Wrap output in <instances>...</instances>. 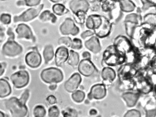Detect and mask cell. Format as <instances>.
<instances>
[{
  "label": "cell",
  "mask_w": 156,
  "mask_h": 117,
  "mask_svg": "<svg viewBox=\"0 0 156 117\" xmlns=\"http://www.w3.org/2000/svg\"><path fill=\"white\" fill-rule=\"evenodd\" d=\"M5 105L12 116L23 117L27 115L28 109L26 104L23 103L20 99L15 97L10 98L5 102Z\"/></svg>",
  "instance_id": "1"
},
{
  "label": "cell",
  "mask_w": 156,
  "mask_h": 117,
  "mask_svg": "<svg viewBox=\"0 0 156 117\" xmlns=\"http://www.w3.org/2000/svg\"><path fill=\"white\" fill-rule=\"evenodd\" d=\"M103 61L108 66H115L125 63V58L117 51L113 45L109 46L104 52Z\"/></svg>",
  "instance_id": "2"
},
{
  "label": "cell",
  "mask_w": 156,
  "mask_h": 117,
  "mask_svg": "<svg viewBox=\"0 0 156 117\" xmlns=\"http://www.w3.org/2000/svg\"><path fill=\"white\" fill-rule=\"evenodd\" d=\"M42 80L46 83H57L62 81L63 75L61 70L56 68H49L42 71Z\"/></svg>",
  "instance_id": "3"
},
{
  "label": "cell",
  "mask_w": 156,
  "mask_h": 117,
  "mask_svg": "<svg viewBox=\"0 0 156 117\" xmlns=\"http://www.w3.org/2000/svg\"><path fill=\"white\" fill-rule=\"evenodd\" d=\"M134 77V87L138 91L143 94H146L152 91V83L147 77L137 73Z\"/></svg>",
  "instance_id": "4"
},
{
  "label": "cell",
  "mask_w": 156,
  "mask_h": 117,
  "mask_svg": "<svg viewBox=\"0 0 156 117\" xmlns=\"http://www.w3.org/2000/svg\"><path fill=\"white\" fill-rule=\"evenodd\" d=\"M114 46L117 51L124 57L133 50V46L128 39L124 36L117 37L114 42Z\"/></svg>",
  "instance_id": "5"
},
{
  "label": "cell",
  "mask_w": 156,
  "mask_h": 117,
  "mask_svg": "<svg viewBox=\"0 0 156 117\" xmlns=\"http://www.w3.org/2000/svg\"><path fill=\"white\" fill-rule=\"evenodd\" d=\"M29 75L25 70H20L10 77V79L16 88H22L26 86L29 82Z\"/></svg>",
  "instance_id": "6"
},
{
  "label": "cell",
  "mask_w": 156,
  "mask_h": 117,
  "mask_svg": "<svg viewBox=\"0 0 156 117\" xmlns=\"http://www.w3.org/2000/svg\"><path fill=\"white\" fill-rule=\"evenodd\" d=\"M137 73V69L133 64L126 63L118 70V77L121 82L133 79Z\"/></svg>",
  "instance_id": "7"
},
{
  "label": "cell",
  "mask_w": 156,
  "mask_h": 117,
  "mask_svg": "<svg viewBox=\"0 0 156 117\" xmlns=\"http://www.w3.org/2000/svg\"><path fill=\"white\" fill-rule=\"evenodd\" d=\"M22 51V47L14 40H8L2 47L3 54L8 57H16Z\"/></svg>",
  "instance_id": "8"
},
{
  "label": "cell",
  "mask_w": 156,
  "mask_h": 117,
  "mask_svg": "<svg viewBox=\"0 0 156 117\" xmlns=\"http://www.w3.org/2000/svg\"><path fill=\"white\" fill-rule=\"evenodd\" d=\"M43 6L44 5H41L37 8H30L27 9L20 16H16L14 17V22H28L31 20L38 16Z\"/></svg>",
  "instance_id": "9"
},
{
  "label": "cell",
  "mask_w": 156,
  "mask_h": 117,
  "mask_svg": "<svg viewBox=\"0 0 156 117\" xmlns=\"http://www.w3.org/2000/svg\"><path fill=\"white\" fill-rule=\"evenodd\" d=\"M78 70L80 74L88 77L93 75L97 69L90 60L83 59L79 63Z\"/></svg>",
  "instance_id": "10"
},
{
  "label": "cell",
  "mask_w": 156,
  "mask_h": 117,
  "mask_svg": "<svg viewBox=\"0 0 156 117\" xmlns=\"http://www.w3.org/2000/svg\"><path fill=\"white\" fill-rule=\"evenodd\" d=\"M60 30L63 35H71L76 36L80 32L79 27L76 25L74 22L70 18L66 19L61 25Z\"/></svg>",
  "instance_id": "11"
},
{
  "label": "cell",
  "mask_w": 156,
  "mask_h": 117,
  "mask_svg": "<svg viewBox=\"0 0 156 117\" xmlns=\"http://www.w3.org/2000/svg\"><path fill=\"white\" fill-rule=\"evenodd\" d=\"M106 89L105 85L103 84H98L94 86L87 95L88 99L92 100H101L106 96Z\"/></svg>",
  "instance_id": "12"
},
{
  "label": "cell",
  "mask_w": 156,
  "mask_h": 117,
  "mask_svg": "<svg viewBox=\"0 0 156 117\" xmlns=\"http://www.w3.org/2000/svg\"><path fill=\"white\" fill-rule=\"evenodd\" d=\"M81 81L80 75L78 73H75L64 84L65 89L67 92L73 93L78 89Z\"/></svg>",
  "instance_id": "13"
},
{
  "label": "cell",
  "mask_w": 156,
  "mask_h": 117,
  "mask_svg": "<svg viewBox=\"0 0 156 117\" xmlns=\"http://www.w3.org/2000/svg\"><path fill=\"white\" fill-rule=\"evenodd\" d=\"M27 64L32 68H37L42 62L41 55L37 50H33L27 54L25 57Z\"/></svg>",
  "instance_id": "14"
},
{
  "label": "cell",
  "mask_w": 156,
  "mask_h": 117,
  "mask_svg": "<svg viewBox=\"0 0 156 117\" xmlns=\"http://www.w3.org/2000/svg\"><path fill=\"white\" fill-rule=\"evenodd\" d=\"M102 17L101 24L98 29L94 30V34L100 38L107 37L110 34L111 29V24L106 18Z\"/></svg>",
  "instance_id": "15"
},
{
  "label": "cell",
  "mask_w": 156,
  "mask_h": 117,
  "mask_svg": "<svg viewBox=\"0 0 156 117\" xmlns=\"http://www.w3.org/2000/svg\"><path fill=\"white\" fill-rule=\"evenodd\" d=\"M69 51L65 46H61L57 49L55 55V64L58 67H61L68 60Z\"/></svg>",
  "instance_id": "16"
},
{
  "label": "cell",
  "mask_w": 156,
  "mask_h": 117,
  "mask_svg": "<svg viewBox=\"0 0 156 117\" xmlns=\"http://www.w3.org/2000/svg\"><path fill=\"white\" fill-rule=\"evenodd\" d=\"M16 32L18 34V38H24L35 42V38L32 34L31 28L26 24H22L18 25L16 29Z\"/></svg>",
  "instance_id": "17"
},
{
  "label": "cell",
  "mask_w": 156,
  "mask_h": 117,
  "mask_svg": "<svg viewBox=\"0 0 156 117\" xmlns=\"http://www.w3.org/2000/svg\"><path fill=\"white\" fill-rule=\"evenodd\" d=\"M70 7L74 14L79 11L86 12L89 8V4L86 0H72L70 2Z\"/></svg>",
  "instance_id": "18"
},
{
  "label": "cell",
  "mask_w": 156,
  "mask_h": 117,
  "mask_svg": "<svg viewBox=\"0 0 156 117\" xmlns=\"http://www.w3.org/2000/svg\"><path fill=\"white\" fill-rule=\"evenodd\" d=\"M85 46L88 50L94 54L99 53L101 50V46L98 37L93 36L85 42Z\"/></svg>",
  "instance_id": "19"
},
{
  "label": "cell",
  "mask_w": 156,
  "mask_h": 117,
  "mask_svg": "<svg viewBox=\"0 0 156 117\" xmlns=\"http://www.w3.org/2000/svg\"><path fill=\"white\" fill-rule=\"evenodd\" d=\"M102 17L98 15H91L87 19L86 25L89 29L94 31L98 29L101 24Z\"/></svg>",
  "instance_id": "20"
},
{
  "label": "cell",
  "mask_w": 156,
  "mask_h": 117,
  "mask_svg": "<svg viewBox=\"0 0 156 117\" xmlns=\"http://www.w3.org/2000/svg\"><path fill=\"white\" fill-rule=\"evenodd\" d=\"M138 93L134 92H126L122 94V98L126 103V105L129 107H133L136 105L139 98Z\"/></svg>",
  "instance_id": "21"
},
{
  "label": "cell",
  "mask_w": 156,
  "mask_h": 117,
  "mask_svg": "<svg viewBox=\"0 0 156 117\" xmlns=\"http://www.w3.org/2000/svg\"><path fill=\"white\" fill-rule=\"evenodd\" d=\"M101 76L105 82L111 83L115 79V72L111 68L105 67L102 71Z\"/></svg>",
  "instance_id": "22"
},
{
  "label": "cell",
  "mask_w": 156,
  "mask_h": 117,
  "mask_svg": "<svg viewBox=\"0 0 156 117\" xmlns=\"http://www.w3.org/2000/svg\"><path fill=\"white\" fill-rule=\"evenodd\" d=\"M11 87L6 80L0 79V98L8 97L11 93Z\"/></svg>",
  "instance_id": "23"
},
{
  "label": "cell",
  "mask_w": 156,
  "mask_h": 117,
  "mask_svg": "<svg viewBox=\"0 0 156 117\" xmlns=\"http://www.w3.org/2000/svg\"><path fill=\"white\" fill-rule=\"evenodd\" d=\"M67 60V63L70 66L72 67L77 66L80 61V56L79 54L74 50H70L69 57Z\"/></svg>",
  "instance_id": "24"
},
{
  "label": "cell",
  "mask_w": 156,
  "mask_h": 117,
  "mask_svg": "<svg viewBox=\"0 0 156 117\" xmlns=\"http://www.w3.org/2000/svg\"><path fill=\"white\" fill-rule=\"evenodd\" d=\"M43 56L44 62L46 64L53 59L54 57V51L52 46L48 45L45 46L44 50Z\"/></svg>",
  "instance_id": "25"
},
{
  "label": "cell",
  "mask_w": 156,
  "mask_h": 117,
  "mask_svg": "<svg viewBox=\"0 0 156 117\" xmlns=\"http://www.w3.org/2000/svg\"><path fill=\"white\" fill-rule=\"evenodd\" d=\"M121 9L124 12L133 11L135 8V5L132 1L129 0H122L120 2Z\"/></svg>",
  "instance_id": "26"
},
{
  "label": "cell",
  "mask_w": 156,
  "mask_h": 117,
  "mask_svg": "<svg viewBox=\"0 0 156 117\" xmlns=\"http://www.w3.org/2000/svg\"><path fill=\"white\" fill-rule=\"evenodd\" d=\"M40 19L43 22L50 21L52 23H55L57 20V17L48 10H45L41 14Z\"/></svg>",
  "instance_id": "27"
},
{
  "label": "cell",
  "mask_w": 156,
  "mask_h": 117,
  "mask_svg": "<svg viewBox=\"0 0 156 117\" xmlns=\"http://www.w3.org/2000/svg\"><path fill=\"white\" fill-rule=\"evenodd\" d=\"M53 10L54 13L58 16H62L68 12L64 5L61 4H56L53 6Z\"/></svg>",
  "instance_id": "28"
},
{
  "label": "cell",
  "mask_w": 156,
  "mask_h": 117,
  "mask_svg": "<svg viewBox=\"0 0 156 117\" xmlns=\"http://www.w3.org/2000/svg\"><path fill=\"white\" fill-rule=\"evenodd\" d=\"M85 94L80 90H76L72 94V99L77 103L82 102L85 98Z\"/></svg>",
  "instance_id": "29"
},
{
  "label": "cell",
  "mask_w": 156,
  "mask_h": 117,
  "mask_svg": "<svg viewBox=\"0 0 156 117\" xmlns=\"http://www.w3.org/2000/svg\"><path fill=\"white\" fill-rule=\"evenodd\" d=\"M46 110L42 105H37L34 109V116L36 117H43L46 115Z\"/></svg>",
  "instance_id": "30"
},
{
  "label": "cell",
  "mask_w": 156,
  "mask_h": 117,
  "mask_svg": "<svg viewBox=\"0 0 156 117\" xmlns=\"http://www.w3.org/2000/svg\"><path fill=\"white\" fill-rule=\"evenodd\" d=\"M72 42V40L70 37H64L58 40V43L60 45L63 46L70 47H71Z\"/></svg>",
  "instance_id": "31"
},
{
  "label": "cell",
  "mask_w": 156,
  "mask_h": 117,
  "mask_svg": "<svg viewBox=\"0 0 156 117\" xmlns=\"http://www.w3.org/2000/svg\"><path fill=\"white\" fill-rule=\"evenodd\" d=\"M144 21L145 24L149 25L155 26L156 16L154 14H148L144 18Z\"/></svg>",
  "instance_id": "32"
},
{
  "label": "cell",
  "mask_w": 156,
  "mask_h": 117,
  "mask_svg": "<svg viewBox=\"0 0 156 117\" xmlns=\"http://www.w3.org/2000/svg\"><path fill=\"white\" fill-rule=\"evenodd\" d=\"M86 13L83 11H79L75 14L76 16V21L80 24H83L85 22Z\"/></svg>",
  "instance_id": "33"
},
{
  "label": "cell",
  "mask_w": 156,
  "mask_h": 117,
  "mask_svg": "<svg viewBox=\"0 0 156 117\" xmlns=\"http://www.w3.org/2000/svg\"><path fill=\"white\" fill-rule=\"evenodd\" d=\"M83 47L82 42L80 39L74 38L72 40L71 47L74 50H80Z\"/></svg>",
  "instance_id": "34"
},
{
  "label": "cell",
  "mask_w": 156,
  "mask_h": 117,
  "mask_svg": "<svg viewBox=\"0 0 156 117\" xmlns=\"http://www.w3.org/2000/svg\"><path fill=\"white\" fill-rule=\"evenodd\" d=\"M60 115V111L57 106H53L48 109V117H57Z\"/></svg>",
  "instance_id": "35"
},
{
  "label": "cell",
  "mask_w": 156,
  "mask_h": 117,
  "mask_svg": "<svg viewBox=\"0 0 156 117\" xmlns=\"http://www.w3.org/2000/svg\"><path fill=\"white\" fill-rule=\"evenodd\" d=\"M125 21L131 22L138 24L139 22V17L136 14H130L127 15L126 17Z\"/></svg>",
  "instance_id": "36"
},
{
  "label": "cell",
  "mask_w": 156,
  "mask_h": 117,
  "mask_svg": "<svg viewBox=\"0 0 156 117\" xmlns=\"http://www.w3.org/2000/svg\"><path fill=\"white\" fill-rule=\"evenodd\" d=\"M62 114L64 117H77L78 114L76 110L68 109L62 111Z\"/></svg>",
  "instance_id": "37"
},
{
  "label": "cell",
  "mask_w": 156,
  "mask_h": 117,
  "mask_svg": "<svg viewBox=\"0 0 156 117\" xmlns=\"http://www.w3.org/2000/svg\"><path fill=\"white\" fill-rule=\"evenodd\" d=\"M11 16L9 14H3L0 17V21L5 24H9L11 22Z\"/></svg>",
  "instance_id": "38"
},
{
  "label": "cell",
  "mask_w": 156,
  "mask_h": 117,
  "mask_svg": "<svg viewBox=\"0 0 156 117\" xmlns=\"http://www.w3.org/2000/svg\"><path fill=\"white\" fill-rule=\"evenodd\" d=\"M124 116L140 117L141 116V114L140 112L138 110L136 109H132L127 111Z\"/></svg>",
  "instance_id": "39"
},
{
  "label": "cell",
  "mask_w": 156,
  "mask_h": 117,
  "mask_svg": "<svg viewBox=\"0 0 156 117\" xmlns=\"http://www.w3.org/2000/svg\"><path fill=\"white\" fill-rule=\"evenodd\" d=\"M23 2L27 6H34L39 4L41 0H24Z\"/></svg>",
  "instance_id": "40"
},
{
  "label": "cell",
  "mask_w": 156,
  "mask_h": 117,
  "mask_svg": "<svg viewBox=\"0 0 156 117\" xmlns=\"http://www.w3.org/2000/svg\"><path fill=\"white\" fill-rule=\"evenodd\" d=\"M144 4V8H148L152 6H154L156 4V0H142Z\"/></svg>",
  "instance_id": "41"
},
{
  "label": "cell",
  "mask_w": 156,
  "mask_h": 117,
  "mask_svg": "<svg viewBox=\"0 0 156 117\" xmlns=\"http://www.w3.org/2000/svg\"><path fill=\"white\" fill-rule=\"evenodd\" d=\"M29 97V92L28 90H26L24 92H23V94L21 96L20 98V100L23 103H26L27 100Z\"/></svg>",
  "instance_id": "42"
},
{
  "label": "cell",
  "mask_w": 156,
  "mask_h": 117,
  "mask_svg": "<svg viewBox=\"0 0 156 117\" xmlns=\"http://www.w3.org/2000/svg\"><path fill=\"white\" fill-rule=\"evenodd\" d=\"M94 34V33L92 31H90V30H87V31L83 32L82 34H81V37L83 39H85L88 37L93 36Z\"/></svg>",
  "instance_id": "43"
},
{
  "label": "cell",
  "mask_w": 156,
  "mask_h": 117,
  "mask_svg": "<svg viewBox=\"0 0 156 117\" xmlns=\"http://www.w3.org/2000/svg\"><path fill=\"white\" fill-rule=\"evenodd\" d=\"M48 102L50 104H54L57 103V99L53 95H50L46 99Z\"/></svg>",
  "instance_id": "44"
},
{
  "label": "cell",
  "mask_w": 156,
  "mask_h": 117,
  "mask_svg": "<svg viewBox=\"0 0 156 117\" xmlns=\"http://www.w3.org/2000/svg\"><path fill=\"white\" fill-rule=\"evenodd\" d=\"M6 64L4 63H0V76H2L4 73Z\"/></svg>",
  "instance_id": "45"
},
{
  "label": "cell",
  "mask_w": 156,
  "mask_h": 117,
  "mask_svg": "<svg viewBox=\"0 0 156 117\" xmlns=\"http://www.w3.org/2000/svg\"><path fill=\"white\" fill-rule=\"evenodd\" d=\"M7 34L9 36L8 40H14V39H15V34L12 32L11 28H9L8 31H7Z\"/></svg>",
  "instance_id": "46"
},
{
  "label": "cell",
  "mask_w": 156,
  "mask_h": 117,
  "mask_svg": "<svg viewBox=\"0 0 156 117\" xmlns=\"http://www.w3.org/2000/svg\"><path fill=\"white\" fill-rule=\"evenodd\" d=\"M82 57L84 59H88V60H90L91 59V54L89 52L87 51H84L83 53Z\"/></svg>",
  "instance_id": "47"
},
{
  "label": "cell",
  "mask_w": 156,
  "mask_h": 117,
  "mask_svg": "<svg viewBox=\"0 0 156 117\" xmlns=\"http://www.w3.org/2000/svg\"><path fill=\"white\" fill-rule=\"evenodd\" d=\"M156 110L155 109H153L150 111H148L147 113V116L148 117H154L155 116Z\"/></svg>",
  "instance_id": "48"
},
{
  "label": "cell",
  "mask_w": 156,
  "mask_h": 117,
  "mask_svg": "<svg viewBox=\"0 0 156 117\" xmlns=\"http://www.w3.org/2000/svg\"><path fill=\"white\" fill-rule=\"evenodd\" d=\"M4 28L0 26V38H3L4 37Z\"/></svg>",
  "instance_id": "49"
},
{
  "label": "cell",
  "mask_w": 156,
  "mask_h": 117,
  "mask_svg": "<svg viewBox=\"0 0 156 117\" xmlns=\"http://www.w3.org/2000/svg\"><path fill=\"white\" fill-rule=\"evenodd\" d=\"M57 86L56 84H51L50 86H49V89H50L51 91H54L55 89L57 88Z\"/></svg>",
  "instance_id": "50"
},
{
  "label": "cell",
  "mask_w": 156,
  "mask_h": 117,
  "mask_svg": "<svg viewBox=\"0 0 156 117\" xmlns=\"http://www.w3.org/2000/svg\"><path fill=\"white\" fill-rule=\"evenodd\" d=\"M89 114L91 115H96L97 114H98V112H97V110L95 109H92L90 111V112H89Z\"/></svg>",
  "instance_id": "51"
},
{
  "label": "cell",
  "mask_w": 156,
  "mask_h": 117,
  "mask_svg": "<svg viewBox=\"0 0 156 117\" xmlns=\"http://www.w3.org/2000/svg\"><path fill=\"white\" fill-rule=\"evenodd\" d=\"M51 2H53L56 3L58 2H61L63 0H50Z\"/></svg>",
  "instance_id": "52"
},
{
  "label": "cell",
  "mask_w": 156,
  "mask_h": 117,
  "mask_svg": "<svg viewBox=\"0 0 156 117\" xmlns=\"http://www.w3.org/2000/svg\"><path fill=\"white\" fill-rule=\"evenodd\" d=\"M5 117V115L3 113L0 111V117Z\"/></svg>",
  "instance_id": "53"
},
{
  "label": "cell",
  "mask_w": 156,
  "mask_h": 117,
  "mask_svg": "<svg viewBox=\"0 0 156 117\" xmlns=\"http://www.w3.org/2000/svg\"><path fill=\"white\" fill-rule=\"evenodd\" d=\"M2 1H5V0H2Z\"/></svg>",
  "instance_id": "54"
}]
</instances>
